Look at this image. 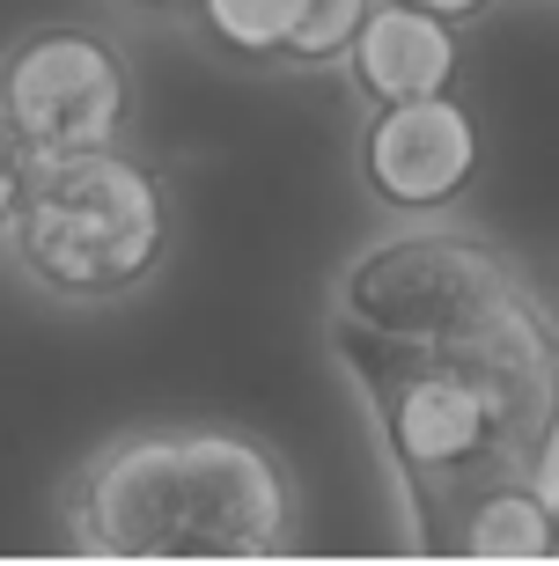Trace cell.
Here are the masks:
<instances>
[{"label":"cell","mask_w":559,"mask_h":566,"mask_svg":"<svg viewBox=\"0 0 559 566\" xmlns=\"http://www.w3.org/2000/svg\"><path fill=\"white\" fill-rule=\"evenodd\" d=\"M294 530L302 485L250 427H133L66 479V537L96 559H272Z\"/></svg>","instance_id":"cell-1"},{"label":"cell","mask_w":559,"mask_h":566,"mask_svg":"<svg viewBox=\"0 0 559 566\" xmlns=\"http://www.w3.org/2000/svg\"><path fill=\"white\" fill-rule=\"evenodd\" d=\"M413 537L449 559H552V485L530 471H486L413 515Z\"/></svg>","instance_id":"cell-7"},{"label":"cell","mask_w":559,"mask_h":566,"mask_svg":"<svg viewBox=\"0 0 559 566\" xmlns=\"http://www.w3.org/2000/svg\"><path fill=\"white\" fill-rule=\"evenodd\" d=\"M207 44L221 60H244V66H272L280 60V38H288V0H199L191 8Z\"/></svg>","instance_id":"cell-9"},{"label":"cell","mask_w":559,"mask_h":566,"mask_svg":"<svg viewBox=\"0 0 559 566\" xmlns=\"http://www.w3.org/2000/svg\"><path fill=\"white\" fill-rule=\"evenodd\" d=\"M405 8H420V15H442V22H478V15H494V0H405Z\"/></svg>","instance_id":"cell-12"},{"label":"cell","mask_w":559,"mask_h":566,"mask_svg":"<svg viewBox=\"0 0 559 566\" xmlns=\"http://www.w3.org/2000/svg\"><path fill=\"white\" fill-rule=\"evenodd\" d=\"M125 8H141V15H191L199 0H125Z\"/></svg>","instance_id":"cell-13"},{"label":"cell","mask_w":559,"mask_h":566,"mask_svg":"<svg viewBox=\"0 0 559 566\" xmlns=\"http://www.w3.org/2000/svg\"><path fill=\"white\" fill-rule=\"evenodd\" d=\"M516 287V265L442 213V221H405L353 258L339 273V324L391 346H449Z\"/></svg>","instance_id":"cell-4"},{"label":"cell","mask_w":559,"mask_h":566,"mask_svg":"<svg viewBox=\"0 0 559 566\" xmlns=\"http://www.w3.org/2000/svg\"><path fill=\"white\" fill-rule=\"evenodd\" d=\"M346 82L361 104H413V96H442L456 88V66H464V30L442 15H420L405 0H375L361 30L346 44Z\"/></svg>","instance_id":"cell-8"},{"label":"cell","mask_w":559,"mask_h":566,"mask_svg":"<svg viewBox=\"0 0 559 566\" xmlns=\"http://www.w3.org/2000/svg\"><path fill=\"white\" fill-rule=\"evenodd\" d=\"M369 8H375V0H288L280 60H288V66H339Z\"/></svg>","instance_id":"cell-10"},{"label":"cell","mask_w":559,"mask_h":566,"mask_svg":"<svg viewBox=\"0 0 559 566\" xmlns=\"http://www.w3.org/2000/svg\"><path fill=\"white\" fill-rule=\"evenodd\" d=\"M30 185H38V155L15 140V126L0 118V235L15 229V213H22V199H30Z\"/></svg>","instance_id":"cell-11"},{"label":"cell","mask_w":559,"mask_h":566,"mask_svg":"<svg viewBox=\"0 0 559 566\" xmlns=\"http://www.w3.org/2000/svg\"><path fill=\"white\" fill-rule=\"evenodd\" d=\"M133 111H141L133 60L89 22H44L0 52V118L38 163L125 140Z\"/></svg>","instance_id":"cell-5"},{"label":"cell","mask_w":559,"mask_h":566,"mask_svg":"<svg viewBox=\"0 0 559 566\" xmlns=\"http://www.w3.org/2000/svg\"><path fill=\"white\" fill-rule=\"evenodd\" d=\"M478 163H486V133L456 88L413 96V104H375L361 126V185L397 221L456 213L464 191L478 185Z\"/></svg>","instance_id":"cell-6"},{"label":"cell","mask_w":559,"mask_h":566,"mask_svg":"<svg viewBox=\"0 0 559 566\" xmlns=\"http://www.w3.org/2000/svg\"><path fill=\"white\" fill-rule=\"evenodd\" d=\"M15 258L60 302H111L169 265L177 207L169 177L125 140L38 163V185L15 213Z\"/></svg>","instance_id":"cell-3"},{"label":"cell","mask_w":559,"mask_h":566,"mask_svg":"<svg viewBox=\"0 0 559 566\" xmlns=\"http://www.w3.org/2000/svg\"><path fill=\"white\" fill-rule=\"evenodd\" d=\"M339 354L375 405L383 449H391L413 515L456 493V485L486 479V471H530L552 485V420H530L478 376L472 360L449 346H391L339 324Z\"/></svg>","instance_id":"cell-2"}]
</instances>
